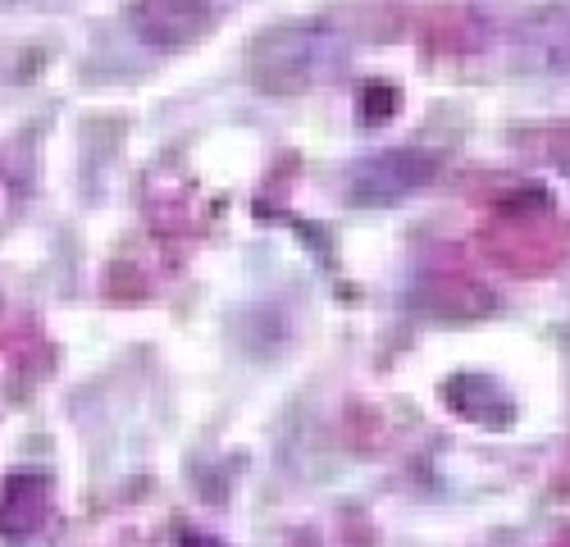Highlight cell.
<instances>
[{
    "instance_id": "cell-4",
    "label": "cell",
    "mask_w": 570,
    "mask_h": 547,
    "mask_svg": "<svg viewBox=\"0 0 570 547\" xmlns=\"http://www.w3.org/2000/svg\"><path fill=\"white\" fill-rule=\"evenodd\" d=\"M511 56L525 73L570 78V10H539L525 14L511 32Z\"/></svg>"
},
{
    "instance_id": "cell-7",
    "label": "cell",
    "mask_w": 570,
    "mask_h": 547,
    "mask_svg": "<svg viewBox=\"0 0 570 547\" xmlns=\"http://www.w3.org/2000/svg\"><path fill=\"white\" fill-rule=\"evenodd\" d=\"M178 547H224V543H219V538H210V534H187Z\"/></svg>"
},
{
    "instance_id": "cell-1",
    "label": "cell",
    "mask_w": 570,
    "mask_h": 547,
    "mask_svg": "<svg viewBox=\"0 0 570 547\" xmlns=\"http://www.w3.org/2000/svg\"><path fill=\"white\" fill-rule=\"evenodd\" d=\"M352 64V37L324 19L274 23L247 46V78L265 97H302V91L338 82Z\"/></svg>"
},
{
    "instance_id": "cell-2",
    "label": "cell",
    "mask_w": 570,
    "mask_h": 547,
    "mask_svg": "<svg viewBox=\"0 0 570 547\" xmlns=\"http://www.w3.org/2000/svg\"><path fill=\"white\" fill-rule=\"evenodd\" d=\"M439 173V160L420 147H393L356 160L343 173V188L352 197V206H402L406 197H415L420 188H430Z\"/></svg>"
},
{
    "instance_id": "cell-5",
    "label": "cell",
    "mask_w": 570,
    "mask_h": 547,
    "mask_svg": "<svg viewBox=\"0 0 570 547\" xmlns=\"http://www.w3.org/2000/svg\"><path fill=\"white\" fill-rule=\"evenodd\" d=\"M51 520V479L41 470H14L0 493V538L28 543Z\"/></svg>"
},
{
    "instance_id": "cell-3",
    "label": "cell",
    "mask_w": 570,
    "mask_h": 547,
    "mask_svg": "<svg viewBox=\"0 0 570 547\" xmlns=\"http://www.w3.org/2000/svg\"><path fill=\"white\" fill-rule=\"evenodd\" d=\"M210 0H128V28L151 51H183L210 32Z\"/></svg>"
},
{
    "instance_id": "cell-6",
    "label": "cell",
    "mask_w": 570,
    "mask_h": 547,
    "mask_svg": "<svg viewBox=\"0 0 570 547\" xmlns=\"http://www.w3.org/2000/svg\"><path fill=\"white\" fill-rule=\"evenodd\" d=\"M443 401L470 425H489V429H507L515 420V401L498 379L484 375H452L443 384Z\"/></svg>"
}]
</instances>
